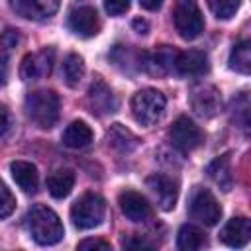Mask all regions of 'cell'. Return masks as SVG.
<instances>
[{"mask_svg":"<svg viewBox=\"0 0 251 251\" xmlns=\"http://www.w3.org/2000/svg\"><path fill=\"white\" fill-rule=\"evenodd\" d=\"M104 8L110 16H122L129 8V0H104Z\"/></svg>","mask_w":251,"mask_h":251,"instance_id":"f546056e","label":"cell"},{"mask_svg":"<svg viewBox=\"0 0 251 251\" xmlns=\"http://www.w3.org/2000/svg\"><path fill=\"white\" fill-rule=\"evenodd\" d=\"M106 216V202L96 192L82 194L71 208V220L78 229H92L102 224Z\"/></svg>","mask_w":251,"mask_h":251,"instance_id":"277c9868","label":"cell"},{"mask_svg":"<svg viewBox=\"0 0 251 251\" xmlns=\"http://www.w3.org/2000/svg\"><path fill=\"white\" fill-rule=\"evenodd\" d=\"M63 76H65V82H67L71 88L78 86V82H80L82 76H84V61H82L80 55L69 53V55L65 57V61H63Z\"/></svg>","mask_w":251,"mask_h":251,"instance_id":"cb8c5ba5","label":"cell"},{"mask_svg":"<svg viewBox=\"0 0 251 251\" xmlns=\"http://www.w3.org/2000/svg\"><path fill=\"white\" fill-rule=\"evenodd\" d=\"M173 22L182 39H196L204 31V18L196 0H176Z\"/></svg>","mask_w":251,"mask_h":251,"instance_id":"5b68a950","label":"cell"},{"mask_svg":"<svg viewBox=\"0 0 251 251\" xmlns=\"http://www.w3.org/2000/svg\"><path fill=\"white\" fill-rule=\"evenodd\" d=\"M106 139H108L110 147H114L120 153H129L139 143V139L135 137V133L131 129H127L126 126H122V124H112L110 129H108V133H106Z\"/></svg>","mask_w":251,"mask_h":251,"instance_id":"ac0fdd59","label":"cell"},{"mask_svg":"<svg viewBox=\"0 0 251 251\" xmlns=\"http://www.w3.org/2000/svg\"><path fill=\"white\" fill-rule=\"evenodd\" d=\"M6 76H8V61L0 57V84L6 82Z\"/></svg>","mask_w":251,"mask_h":251,"instance_id":"d590c367","label":"cell"},{"mask_svg":"<svg viewBox=\"0 0 251 251\" xmlns=\"http://www.w3.org/2000/svg\"><path fill=\"white\" fill-rule=\"evenodd\" d=\"M10 173H12V178L14 182L27 194H33L37 190V184H39V175H37V169L35 165L27 163V161H14L10 165Z\"/></svg>","mask_w":251,"mask_h":251,"instance_id":"2e32d148","label":"cell"},{"mask_svg":"<svg viewBox=\"0 0 251 251\" xmlns=\"http://www.w3.org/2000/svg\"><path fill=\"white\" fill-rule=\"evenodd\" d=\"M190 106L192 110L202 118H214L222 110V94L212 84L196 86L190 94Z\"/></svg>","mask_w":251,"mask_h":251,"instance_id":"9c48e42d","label":"cell"},{"mask_svg":"<svg viewBox=\"0 0 251 251\" xmlns=\"http://www.w3.org/2000/svg\"><path fill=\"white\" fill-rule=\"evenodd\" d=\"M75 186V173L71 169H59L47 178V190L53 198H65Z\"/></svg>","mask_w":251,"mask_h":251,"instance_id":"ffe728a7","label":"cell"},{"mask_svg":"<svg viewBox=\"0 0 251 251\" xmlns=\"http://www.w3.org/2000/svg\"><path fill=\"white\" fill-rule=\"evenodd\" d=\"M61 102L53 90H35L25 96V114L41 129H51L59 120Z\"/></svg>","mask_w":251,"mask_h":251,"instance_id":"7a4b0ae2","label":"cell"},{"mask_svg":"<svg viewBox=\"0 0 251 251\" xmlns=\"http://www.w3.org/2000/svg\"><path fill=\"white\" fill-rule=\"evenodd\" d=\"M143 57H145L143 51H135V49H131V47H127V45H116L114 51L110 53V59H112L118 67H122L124 71H131V69H139V71H141V67H143Z\"/></svg>","mask_w":251,"mask_h":251,"instance_id":"7402d4cb","label":"cell"},{"mask_svg":"<svg viewBox=\"0 0 251 251\" xmlns=\"http://www.w3.org/2000/svg\"><path fill=\"white\" fill-rule=\"evenodd\" d=\"M139 4H141L145 10H151V12H155V10H159V8H161L163 0H139Z\"/></svg>","mask_w":251,"mask_h":251,"instance_id":"e575fe53","label":"cell"},{"mask_svg":"<svg viewBox=\"0 0 251 251\" xmlns=\"http://www.w3.org/2000/svg\"><path fill=\"white\" fill-rule=\"evenodd\" d=\"M208 176L222 188V190H231L233 184V175H231V163H229V155H220L216 157L208 167H206Z\"/></svg>","mask_w":251,"mask_h":251,"instance_id":"d6986e66","label":"cell"},{"mask_svg":"<svg viewBox=\"0 0 251 251\" xmlns=\"http://www.w3.org/2000/svg\"><path fill=\"white\" fill-rule=\"evenodd\" d=\"M16 208V198L10 192V188L0 180V220L8 218Z\"/></svg>","mask_w":251,"mask_h":251,"instance_id":"83f0119b","label":"cell"},{"mask_svg":"<svg viewBox=\"0 0 251 251\" xmlns=\"http://www.w3.org/2000/svg\"><path fill=\"white\" fill-rule=\"evenodd\" d=\"M92 139H94V133H92L90 126L82 120L71 122L63 131V143L71 149H82V147L90 145Z\"/></svg>","mask_w":251,"mask_h":251,"instance_id":"e0dca14e","label":"cell"},{"mask_svg":"<svg viewBox=\"0 0 251 251\" xmlns=\"http://www.w3.org/2000/svg\"><path fill=\"white\" fill-rule=\"evenodd\" d=\"M25 220H27L29 235L39 245H55L65 235V227L61 224L59 216L47 206H33L27 212Z\"/></svg>","mask_w":251,"mask_h":251,"instance_id":"6da1fadb","label":"cell"},{"mask_svg":"<svg viewBox=\"0 0 251 251\" xmlns=\"http://www.w3.org/2000/svg\"><path fill=\"white\" fill-rule=\"evenodd\" d=\"M129 106H131V114L137 124L153 126L155 122L161 120L165 106H167V98L163 92H159L155 88H141L133 94Z\"/></svg>","mask_w":251,"mask_h":251,"instance_id":"3957f363","label":"cell"},{"mask_svg":"<svg viewBox=\"0 0 251 251\" xmlns=\"http://www.w3.org/2000/svg\"><path fill=\"white\" fill-rule=\"evenodd\" d=\"M124 247H127V249H149L151 247V243H147L145 239H141V237H133V239H127V241H124Z\"/></svg>","mask_w":251,"mask_h":251,"instance_id":"d6a6232c","label":"cell"},{"mask_svg":"<svg viewBox=\"0 0 251 251\" xmlns=\"http://www.w3.org/2000/svg\"><path fill=\"white\" fill-rule=\"evenodd\" d=\"M118 204L122 214L129 220V222H147L153 214L151 204L147 202V198L135 190H124L118 196Z\"/></svg>","mask_w":251,"mask_h":251,"instance_id":"30bf717a","label":"cell"},{"mask_svg":"<svg viewBox=\"0 0 251 251\" xmlns=\"http://www.w3.org/2000/svg\"><path fill=\"white\" fill-rule=\"evenodd\" d=\"M147 186H149V190H151L153 196L157 198V204H159L163 210H173V208H175L178 190H176V184L173 182V178L155 173V175L147 176Z\"/></svg>","mask_w":251,"mask_h":251,"instance_id":"4fadbf2b","label":"cell"},{"mask_svg":"<svg viewBox=\"0 0 251 251\" xmlns=\"http://www.w3.org/2000/svg\"><path fill=\"white\" fill-rule=\"evenodd\" d=\"M175 69L182 76H200L208 71V57L204 51H198V49H188V51L176 53Z\"/></svg>","mask_w":251,"mask_h":251,"instance_id":"9a60e30c","label":"cell"},{"mask_svg":"<svg viewBox=\"0 0 251 251\" xmlns=\"http://www.w3.org/2000/svg\"><path fill=\"white\" fill-rule=\"evenodd\" d=\"M131 27H133L137 33H141V35H145V33L149 31V24H147L145 20H141V18H135V20L131 22Z\"/></svg>","mask_w":251,"mask_h":251,"instance_id":"836d02e7","label":"cell"},{"mask_svg":"<svg viewBox=\"0 0 251 251\" xmlns=\"http://www.w3.org/2000/svg\"><path fill=\"white\" fill-rule=\"evenodd\" d=\"M169 139L171 143L182 151V153H190L196 147H200V143L204 141V135L200 131V127L186 116H180L173 122L171 129H169Z\"/></svg>","mask_w":251,"mask_h":251,"instance_id":"52a82bcc","label":"cell"},{"mask_svg":"<svg viewBox=\"0 0 251 251\" xmlns=\"http://www.w3.org/2000/svg\"><path fill=\"white\" fill-rule=\"evenodd\" d=\"M53 63H55L53 47H45L39 53L25 55L22 61V67H20V76L24 80H37V78L49 76L53 71Z\"/></svg>","mask_w":251,"mask_h":251,"instance_id":"ba28073f","label":"cell"},{"mask_svg":"<svg viewBox=\"0 0 251 251\" xmlns=\"http://www.w3.org/2000/svg\"><path fill=\"white\" fill-rule=\"evenodd\" d=\"M229 69L241 75L251 73V43L249 41H239L231 47L229 53Z\"/></svg>","mask_w":251,"mask_h":251,"instance_id":"603a6c76","label":"cell"},{"mask_svg":"<svg viewBox=\"0 0 251 251\" xmlns=\"http://www.w3.org/2000/svg\"><path fill=\"white\" fill-rule=\"evenodd\" d=\"M12 129V114L6 104H0V139Z\"/></svg>","mask_w":251,"mask_h":251,"instance_id":"4dcf8cb0","label":"cell"},{"mask_svg":"<svg viewBox=\"0 0 251 251\" xmlns=\"http://www.w3.org/2000/svg\"><path fill=\"white\" fill-rule=\"evenodd\" d=\"M206 4L218 20H229L231 16H235L241 0H206Z\"/></svg>","mask_w":251,"mask_h":251,"instance_id":"d4e9b609","label":"cell"},{"mask_svg":"<svg viewBox=\"0 0 251 251\" xmlns=\"http://www.w3.org/2000/svg\"><path fill=\"white\" fill-rule=\"evenodd\" d=\"M8 2H10V8L18 16H22L25 20H41V16H39L33 0H8Z\"/></svg>","mask_w":251,"mask_h":251,"instance_id":"4316f807","label":"cell"},{"mask_svg":"<svg viewBox=\"0 0 251 251\" xmlns=\"http://www.w3.org/2000/svg\"><path fill=\"white\" fill-rule=\"evenodd\" d=\"M188 212L192 220L204 224V226H216L222 218V206L218 204L216 196L202 186H196L190 194L188 202Z\"/></svg>","mask_w":251,"mask_h":251,"instance_id":"8992f818","label":"cell"},{"mask_svg":"<svg viewBox=\"0 0 251 251\" xmlns=\"http://www.w3.org/2000/svg\"><path fill=\"white\" fill-rule=\"evenodd\" d=\"M69 27L73 33L80 35V37H92L98 33L100 29V22H98V14L94 8L90 6H80L75 8L69 14Z\"/></svg>","mask_w":251,"mask_h":251,"instance_id":"7c38bea8","label":"cell"},{"mask_svg":"<svg viewBox=\"0 0 251 251\" xmlns=\"http://www.w3.org/2000/svg\"><path fill=\"white\" fill-rule=\"evenodd\" d=\"M88 106L98 116L112 114L118 108V100H116L112 88L102 80V76H96L88 86Z\"/></svg>","mask_w":251,"mask_h":251,"instance_id":"8fae6325","label":"cell"},{"mask_svg":"<svg viewBox=\"0 0 251 251\" xmlns=\"http://www.w3.org/2000/svg\"><path fill=\"white\" fill-rule=\"evenodd\" d=\"M220 239L227 245V247H245L251 239V224L247 218L237 216L227 220V224L222 227L220 231Z\"/></svg>","mask_w":251,"mask_h":251,"instance_id":"5bb4252c","label":"cell"},{"mask_svg":"<svg viewBox=\"0 0 251 251\" xmlns=\"http://www.w3.org/2000/svg\"><path fill=\"white\" fill-rule=\"evenodd\" d=\"M18 43H20V33H18V29H14V27L4 29V31L0 33V57L8 61Z\"/></svg>","mask_w":251,"mask_h":251,"instance_id":"484cf974","label":"cell"},{"mask_svg":"<svg viewBox=\"0 0 251 251\" xmlns=\"http://www.w3.org/2000/svg\"><path fill=\"white\" fill-rule=\"evenodd\" d=\"M78 249H110V243L104 239H82Z\"/></svg>","mask_w":251,"mask_h":251,"instance_id":"1f68e13d","label":"cell"},{"mask_svg":"<svg viewBox=\"0 0 251 251\" xmlns=\"http://www.w3.org/2000/svg\"><path fill=\"white\" fill-rule=\"evenodd\" d=\"M206 243H208L206 233H204L200 227L190 226V224H184V226L178 229L176 247H178L180 251H196V249H202Z\"/></svg>","mask_w":251,"mask_h":251,"instance_id":"44dd1931","label":"cell"},{"mask_svg":"<svg viewBox=\"0 0 251 251\" xmlns=\"http://www.w3.org/2000/svg\"><path fill=\"white\" fill-rule=\"evenodd\" d=\"M33 2H35V8H37L41 20L51 18L59 10V4H61V0H33Z\"/></svg>","mask_w":251,"mask_h":251,"instance_id":"f1b7e54d","label":"cell"}]
</instances>
